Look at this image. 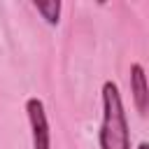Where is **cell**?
Masks as SVG:
<instances>
[{"mask_svg":"<svg viewBox=\"0 0 149 149\" xmlns=\"http://www.w3.org/2000/svg\"><path fill=\"white\" fill-rule=\"evenodd\" d=\"M40 14H42V19L49 23V26H58V21H61V2L58 0H47V2H35L33 5Z\"/></svg>","mask_w":149,"mask_h":149,"instance_id":"4","label":"cell"},{"mask_svg":"<svg viewBox=\"0 0 149 149\" xmlns=\"http://www.w3.org/2000/svg\"><path fill=\"white\" fill-rule=\"evenodd\" d=\"M130 93H133V102H135V109L140 112V116H147L149 88H147V74H144V65L142 63H133L130 65Z\"/></svg>","mask_w":149,"mask_h":149,"instance_id":"3","label":"cell"},{"mask_svg":"<svg viewBox=\"0 0 149 149\" xmlns=\"http://www.w3.org/2000/svg\"><path fill=\"white\" fill-rule=\"evenodd\" d=\"M135 149H149V144H147V142H140V144H137Z\"/></svg>","mask_w":149,"mask_h":149,"instance_id":"5","label":"cell"},{"mask_svg":"<svg viewBox=\"0 0 149 149\" xmlns=\"http://www.w3.org/2000/svg\"><path fill=\"white\" fill-rule=\"evenodd\" d=\"M102 121L98 130L100 149H130V130L123 112V100L116 81L107 79L102 84Z\"/></svg>","mask_w":149,"mask_h":149,"instance_id":"1","label":"cell"},{"mask_svg":"<svg viewBox=\"0 0 149 149\" xmlns=\"http://www.w3.org/2000/svg\"><path fill=\"white\" fill-rule=\"evenodd\" d=\"M26 114H28L33 149H51V130H49L44 102L40 98H28L26 100Z\"/></svg>","mask_w":149,"mask_h":149,"instance_id":"2","label":"cell"}]
</instances>
